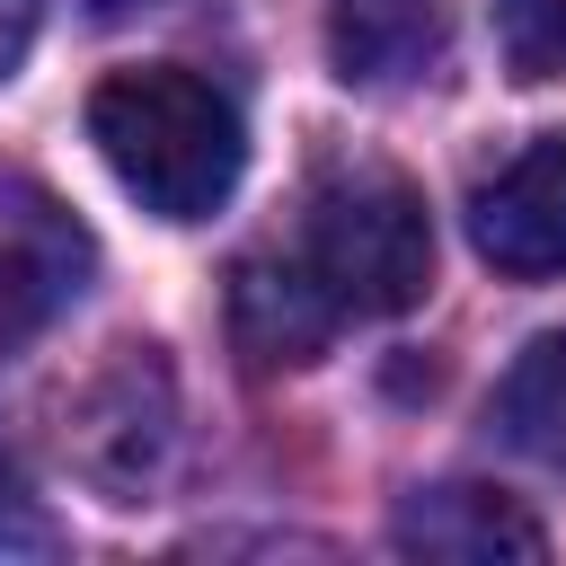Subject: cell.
Instances as JSON below:
<instances>
[{
	"mask_svg": "<svg viewBox=\"0 0 566 566\" xmlns=\"http://www.w3.org/2000/svg\"><path fill=\"white\" fill-rule=\"evenodd\" d=\"M495 424L522 460L566 469V327H548L513 354V371L495 380Z\"/></svg>",
	"mask_w": 566,
	"mask_h": 566,
	"instance_id": "cell-9",
	"label": "cell"
},
{
	"mask_svg": "<svg viewBox=\"0 0 566 566\" xmlns=\"http://www.w3.org/2000/svg\"><path fill=\"white\" fill-rule=\"evenodd\" d=\"M97 18H124V9H150V0H88Z\"/></svg>",
	"mask_w": 566,
	"mask_h": 566,
	"instance_id": "cell-13",
	"label": "cell"
},
{
	"mask_svg": "<svg viewBox=\"0 0 566 566\" xmlns=\"http://www.w3.org/2000/svg\"><path fill=\"white\" fill-rule=\"evenodd\" d=\"M469 248L495 274H513V283L566 274V133H539L495 177H478V195H469Z\"/></svg>",
	"mask_w": 566,
	"mask_h": 566,
	"instance_id": "cell-5",
	"label": "cell"
},
{
	"mask_svg": "<svg viewBox=\"0 0 566 566\" xmlns=\"http://www.w3.org/2000/svg\"><path fill=\"white\" fill-rule=\"evenodd\" d=\"M88 142L115 168V186L159 221H212L239 195V168H248L239 106L186 62H142V71L97 80Z\"/></svg>",
	"mask_w": 566,
	"mask_h": 566,
	"instance_id": "cell-1",
	"label": "cell"
},
{
	"mask_svg": "<svg viewBox=\"0 0 566 566\" xmlns=\"http://www.w3.org/2000/svg\"><path fill=\"white\" fill-rule=\"evenodd\" d=\"M336 327H345L336 301L301 274L292 248H265V256H248V265L230 274V345H239L256 371H301V363H318Z\"/></svg>",
	"mask_w": 566,
	"mask_h": 566,
	"instance_id": "cell-6",
	"label": "cell"
},
{
	"mask_svg": "<svg viewBox=\"0 0 566 566\" xmlns=\"http://www.w3.org/2000/svg\"><path fill=\"white\" fill-rule=\"evenodd\" d=\"M35 18H44V0H0V80L27 62V44H35Z\"/></svg>",
	"mask_w": 566,
	"mask_h": 566,
	"instance_id": "cell-11",
	"label": "cell"
},
{
	"mask_svg": "<svg viewBox=\"0 0 566 566\" xmlns=\"http://www.w3.org/2000/svg\"><path fill=\"white\" fill-rule=\"evenodd\" d=\"M9 539H27V548H35V539H44V522L27 513V486H18V469H9V451H0V548H9Z\"/></svg>",
	"mask_w": 566,
	"mask_h": 566,
	"instance_id": "cell-12",
	"label": "cell"
},
{
	"mask_svg": "<svg viewBox=\"0 0 566 566\" xmlns=\"http://www.w3.org/2000/svg\"><path fill=\"white\" fill-rule=\"evenodd\" d=\"M451 44L442 0H327V62L345 88H407L433 80Z\"/></svg>",
	"mask_w": 566,
	"mask_h": 566,
	"instance_id": "cell-7",
	"label": "cell"
},
{
	"mask_svg": "<svg viewBox=\"0 0 566 566\" xmlns=\"http://www.w3.org/2000/svg\"><path fill=\"white\" fill-rule=\"evenodd\" d=\"M495 27H504V62L522 80L566 71V0H495Z\"/></svg>",
	"mask_w": 566,
	"mask_h": 566,
	"instance_id": "cell-10",
	"label": "cell"
},
{
	"mask_svg": "<svg viewBox=\"0 0 566 566\" xmlns=\"http://www.w3.org/2000/svg\"><path fill=\"white\" fill-rule=\"evenodd\" d=\"M292 256L336 301V318H398L433 292V212L398 168L336 159L310 186Z\"/></svg>",
	"mask_w": 566,
	"mask_h": 566,
	"instance_id": "cell-2",
	"label": "cell"
},
{
	"mask_svg": "<svg viewBox=\"0 0 566 566\" xmlns=\"http://www.w3.org/2000/svg\"><path fill=\"white\" fill-rule=\"evenodd\" d=\"M71 469L106 495V504H142V486H159L168 451H177V389L168 363L150 345H115V363L71 398L62 416Z\"/></svg>",
	"mask_w": 566,
	"mask_h": 566,
	"instance_id": "cell-3",
	"label": "cell"
},
{
	"mask_svg": "<svg viewBox=\"0 0 566 566\" xmlns=\"http://www.w3.org/2000/svg\"><path fill=\"white\" fill-rule=\"evenodd\" d=\"M389 548L407 557H460V566H486V557H548V531L504 504L495 486H424L398 504L389 522Z\"/></svg>",
	"mask_w": 566,
	"mask_h": 566,
	"instance_id": "cell-8",
	"label": "cell"
},
{
	"mask_svg": "<svg viewBox=\"0 0 566 566\" xmlns=\"http://www.w3.org/2000/svg\"><path fill=\"white\" fill-rule=\"evenodd\" d=\"M88 265H97V239L80 230V212L44 177L0 168V354L44 336L88 292Z\"/></svg>",
	"mask_w": 566,
	"mask_h": 566,
	"instance_id": "cell-4",
	"label": "cell"
}]
</instances>
